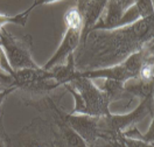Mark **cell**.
<instances>
[{
	"instance_id": "cell-2",
	"label": "cell",
	"mask_w": 154,
	"mask_h": 147,
	"mask_svg": "<svg viewBox=\"0 0 154 147\" xmlns=\"http://www.w3.org/2000/svg\"><path fill=\"white\" fill-rule=\"evenodd\" d=\"M63 87L75 99V106L70 115L102 117L110 113V103L112 100L104 90L97 87L92 79L75 77Z\"/></svg>"
},
{
	"instance_id": "cell-8",
	"label": "cell",
	"mask_w": 154,
	"mask_h": 147,
	"mask_svg": "<svg viewBox=\"0 0 154 147\" xmlns=\"http://www.w3.org/2000/svg\"><path fill=\"white\" fill-rule=\"evenodd\" d=\"M58 117L67 123L89 147H95L99 141V132L97 126V117L87 115H70L62 113L61 110H56Z\"/></svg>"
},
{
	"instance_id": "cell-14",
	"label": "cell",
	"mask_w": 154,
	"mask_h": 147,
	"mask_svg": "<svg viewBox=\"0 0 154 147\" xmlns=\"http://www.w3.org/2000/svg\"><path fill=\"white\" fill-rule=\"evenodd\" d=\"M13 91H17L15 88H4L0 90V108H1V105H2V103H4V100H5V98L7 97L11 92H13Z\"/></svg>"
},
{
	"instance_id": "cell-3",
	"label": "cell",
	"mask_w": 154,
	"mask_h": 147,
	"mask_svg": "<svg viewBox=\"0 0 154 147\" xmlns=\"http://www.w3.org/2000/svg\"><path fill=\"white\" fill-rule=\"evenodd\" d=\"M153 57V42L148 43L143 49L131 54L120 63L104 68L89 69L78 71L76 70L75 77H87L90 79L104 78L111 79L120 83H126L127 81L138 78L140 68L148 59Z\"/></svg>"
},
{
	"instance_id": "cell-10",
	"label": "cell",
	"mask_w": 154,
	"mask_h": 147,
	"mask_svg": "<svg viewBox=\"0 0 154 147\" xmlns=\"http://www.w3.org/2000/svg\"><path fill=\"white\" fill-rule=\"evenodd\" d=\"M134 83L127 81L124 83V92L138 97L140 100L148 97H153V81L145 82L139 78H133Z\"/></svg>"
},
{
	"instance_id": "cell-11",
	"label": "cell",
	"mask_w": 154,
	"mask_h": 147,
	"mask_svg": "<svg viewBox=\"0 0 154 147\" xmlns=\"http://www.w3.org/2000/svg\"><path fill=\"white\" fill-rule=\"evenodd\" d=\"M30 14V12L28 10L23 11L19 14H15V15H7V14H0V30L1 28H4V26L6 23H17L20 26H26L27 23V20Z\"/></svg>"
},
{
	"instance_id": "cell-13",
	"label": "cell",
	"mask_w": 154,
	"mask_h": 147,
	"mask_svg": "<svg viewBox=\"0 0 154 147\" xmlns=\"http://www.w3.org/2000/svg\"><path fill=\"white\" fill-rule=\"evenodd\" d=\"M58 1H61V0H35L34 2H33V5H30L27 10L29 12H32V11L34 10L35 7H38V6H42V5H50V4H54V2H58Z\"/></svg>"
},
{
	"instance_id": "cell-17",
	"label": "cell",
	"mask_w": 154,
	"mask_h": 147,
	"mask_svg": "<svg viewBox=\"0 0 154 147\" xmlns=\"http://www.w3.org/2000/svg\"><path fill=\"white\" fill-rule=\"evenodd\" d=\"M2 57H4V53H2V50L0 48V69H1V60H2Z\"/></svg>"
},
{
	"instance_id": "cell-1",
	"label": "cell",
	"mask_w": 154,
	"mask_h": 147,
	"mask_svg": "<svg viewBox=\"0 0 154 147\" xmlns=\"http://www.w3.org/2000/svg\"><path fill=\"white\" fill-rule=\"evenodd\" d=\"M153 42V15L110 30H92L79 46L88 68L96 69L120 63L131 54Z\"/></svg>"
},
{
	"instance_id": "cell-6",
	"label": "cell",
	"mask_w": 154,
	"mask_h": 147,
	"mask_svg": "<svg viewBox=\"0 0 154 147\" xmlns=\"http://www.w3.org/2000/svg\"><path fill=\"white\" fill-rule=\"evenodd\" d=\"M64 23L67 29L63 35V39L61 41L57 50L55 51V54L42 67L45 70H49L58 64H63L68 57L72 55L74 51L81 44L83 21H82L81 12L77 8V6L70 7L64 13Z\"/></svg>"
},
{
	"instance_id": "cell-15",
	"label": "cell",
	"mask_w": 154,
	"mask_h": 147,
	"mask_svg": "<svg viewBox=\"0 0 154 147\" xmlns=\"http://www.w3.org/2000/svg\"><path fill=\"white\" fill-rule=\"evenodd\" d=\"M0 127H1V125H0ZM0 147H7L5 144V139L1 136V130H0Z\"/></svg>"
},
{
	"instance_id": "cell-16",
	"label": "cell",
	"mask_w": 154,
	"mask_h": 147,
	"mask_svg": "<svg viewBox=\"0 0 154 147\" xmlns=\"http://www.w3.org/2000/svg\"><path fill=\"white\" fill-rule=\"evenodd\" d=\"M77 1V5L76 6H79V5H82V4H84L85 1H88V0H76Z\"/></svg>"
},
{
	"instance_id": "cell-4",
	"label": "cell",
	"mask_w": 154,
	"mask_h": 147,
	"mask_svg": "<svg viewBox=\"0 0 154 147\" xmlns=\"http://www.w3.org/2000/svg\"><path fill=\"white\" fill-rule=\"evenodd\" d=\"M148 115H153V97L141 99L140 104L130 113L112 115L110 112L106 116L97 117L99 141L110 140L123 134L128 128L137 126V124Z\"/></svg>"
},
{
	"instance_id": "cell-12",
	"label": "cell",
	"mask_w": 154,
	"mask_h": 147,
	"mask_svg": "<svg viewBox=\"0 0 154 147\" xmlns=\"http://www.w3.org/2000/svg\"><path fill=\"white\" fill-rule=\"evenodd\" d=\"M153 76H154V64H153V57H151V59L147 60L144 64H143V67L140 68L138 78L141 79V81H145V82H152L153 81Z\"/></svg>"
},
{
	"instance_id": "cell-9",
	"label": "cell",
	"mask_w": 154,
	"mask_h": 147,
	"mask_svg": "<svg viewBox=\"0 0 154 147\" xmlns=\"http://www.w3.org/2000/svg\"><path fill=\"white\" fill-rule=\"evenodd\" d=\"M133 4L134 0H109L92 30H110L118 28L125 12Z\"/></svg>"
},
{
	"instance_id": "cell-5",
	"label": "cell",
	"mask_w": 154,
	"mask_h": 147,
	"mask_svg": "<svg viewBox=\"0 0 154 147\" xmlns=\"http://www.w3.org/2000/svg\"><path fill=\"white\" fill-rule=\"evenodd\" d=\"M10 75L13 77L12 87L26 93L29 97H42L50 91L58 88L54 72L42 67L12 70Z\"/></svg>"
},
{
	"instance_id": "cell-7",
	"label": "cell",
	"mask_w": 154,
	"mask_h": 147,
	"mask_svg": "<svg viewBox=\"0 0 154 147\" xmlns=\"http://www.w3.org/2000/svg\"><path fill=\"white\" fill-rule=\"evenodd\" d=\"M0 48L12 70L40 67L32 56V39L29 35L20 38L11 34L6 28H1Z\"/></svg>"
}]
</instances>
